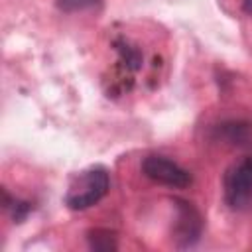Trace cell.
Instances as JSON below:
<instances>
[{
	"instance_id": "cell-3",
	"label": "cell",
	"mask_w": 252,
	"mask_h": 252,
	"mask_svg": "<svg viewBox=\"0 0 252 252\" xmlns=\"http://www.w3.org/2000/svg\"><path fill=\"white\" fill-rule=\"evenodd\" d=\"M142 171L148 179L165 187L185 189L191 185V173L165 156H158V154L148 156L142 161Z\"/></svg>"
},
{
	"instance_id": "cell-5",
	"label": "cell",
	"mask_w": 252,
	"mask_h": 252,
	"mask_svg": "<svg viewBox=\"0 0 252 252\" xmlns=\"http://www.w3.org/2000/svg\"><path fill=\"white\" fill-rule=\"evenodd\" d=\"M89 240V246L93 250H100V252H110V250H116L118 244H116V234L106 230V228H94L89 232L87 236Z\"/></svg>"
},
{
	"instance_id": "cell-7",
	"label": "cell",
	"mask_w": 252,
	"mask_h": 252,
	"mask_svg": "<svg viewBox=\"0 0 252 252\" xmlns=\"http://www.w3.org/2000/svg\"><path fill=\"white\" fill-rule=\"evenodd\" d=\"M100 0H55L57 8L63 12H83L96 6Z\"/></svg>"
},
{
	"instance_id": "cell-4",
	"label": "cell",
	"mask_w": 252,
	"mask_h": 252,
	"mask_svg": "<svg viewBox=\"0 0 252 252\" xmlns=\"http://www.w3.org/2000/svg\"><path fill=\"white\" fill-rule=\"evenodd\" d=\"M175 224H173V238L177 242V246L187 248L193 246L199 236H201V228H203V219L199 215V211L181 199H175Z\"/></svg>"
},
{
	"instance_id": "cell-1",
	"label": "cell",
	"mask_w": 252,
	"mask_h": 252,
	"mask_svg": "<svg viewBox=\"0 0 252 252\" xmlns=\"http://www.w3.org/2000/svg\"><path fill=\"white\" fill-rule=\"evenodd\" d=\"M110 189V177L104 167H89L75 175L65 193V205L73 211H85L96 205Z\"/></svg>"
},
{
	"instance_id": "cell-2",
	"label": "cell",
	"mask_w": 252,
	"mask_h": 252,
	"mask_svg": "<svg viewBox=\"0 0 252 252\" xmlns=\"http://www.w3.org/2000/svg\"><path fill=\"white\" fill-rule=\"evenodd\" d=\"M224 201L234 211H252V158L234 163L226 171Z\"/></svg>"
},
{
	"instance_id": "cell-8",
	"label": "cell",
	"mask_w": 252,
	"mask_h": 252,
	"mask_svg": "<svg viewBox=\"0 0 252 252\" xmlns=\"http://www.w3.org/2000/svg\"><path fill=\"white\" fill-rule=\"evenodd\" d=\"M222 130H226V140L234 142V144H242L248 138V128L244 124L238 122H230V124H222Z\"/></svg>"
},
{
	"instance_id": "cell-6",
	"label": "cell",
	"mask_w": 252,
	"mask_h": 252,
	"mask_svg": "<svg viewBox=\"0 0 252 252\" xmlns=\"http://www.w3.org/2000/svg\"><path fill=\"white\" fill-rule=\"evenodd\" d=\"M4 207L12 213V217H14V220L16 222H20L22 219H26V215L30 213V203H26V201H20V199H12L6 191H4Z\"/></svg>"
},
{
	"instance_id": "cell-9",
	"label": "cell",
	"mask_w": 252,
	"mask_h": 252,
	"mask_svg": "<svg viewBox=\"0 0 252 252\" xmlns=\"http://www.w3.org/2000/svg\"><path fill=\"white\" fill-rule=\"evenodd\" d=\"M242 8L248 16H252V0H242Z\"/></svg>"
}]
</instances>
